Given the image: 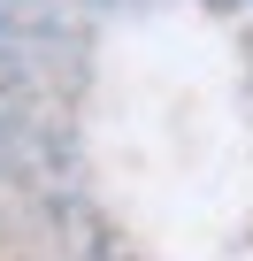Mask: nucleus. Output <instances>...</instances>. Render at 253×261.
Returning <instances> with one entry per match:
<instances>
[]
</instances>
